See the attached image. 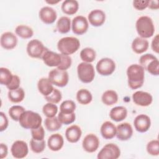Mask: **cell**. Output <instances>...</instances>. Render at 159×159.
<instances>
[{
    "mask_svg": "<svg viewBox=\"0 0 159 159\" xmlns=\"http://www.w3.org/2000/svg\"><path fill=\"white\" fill-rule=\"evenodd\" d=\"M81 135V129L77 125H72L68 127L65 131V137L70 143H76L78 142Z\"/></svg>",
    "mask_w": 159,
    "mask_h": 159,
    "instance_id": "22",
    "label": "cell"
},
{
    "mask_svg": "<svg viewBox=\"0 0 159 159\" xmlns=\"http://www.w3.org/2000/svg\"><path fill=\"white\" fill-rule=\"evenodd\" d=\"M48 50L42 42L37 39L30 40L27 45V54L34 58H42L44 53Z\"/></svg>",
    "mask_w": 159,
    "mask_h": 159,
    "instance_id": "8",
    "label": "cell"
},
{
    "mask_svg": "<svg viewBox=\"0 0 159 159\" xmlns=\"http://www.w3.org/2000/svg\"><path fill=\"white\" fill-rule=\"evenodd\" d=\"M0 116H1L0 131L2 132L7 128L8 124H9V121H8V119H7L6 115L3 112H0Z\"/></svg>",
    "mask_w": 159,
    "mask_h": 159,
    "instance_id": "47",
    "label": "cell"
},
{
    "mask_svg": "<svg viewBox=\"0 0 159 159\" xmlns=\"http://www.w3.org/2000/svg\"><path fill=\"white\" fill-rule=\"evenodd\" d=\"M148 7L151 9H158L159 8L158 1H150Z\"/></svg>",
    "mask_w": 159,
    "mask_h": 159,
    "instance_id": "50",
    "label": "cell"
},
{
    "mask_svg": "<svg viewBox=\"0 0 159 159\" xmlns=\"http://www.w3.org/2000/svg\"><path fill=\"white\" fill-rule=\"evenodd\" d=\"M148 48V42L145 39L137 37L132 41V49L135 53H143L147 50Z\"/></svg>",
    "mask_w": 159,
    "mask_h": 159,
    "instance_id": "24",
    "label": "cell"
},
{
    "mask_svg": "<svg viewBox=\"0 0 159 159\" xmlns=\"http://www.w3.org/2000/svg\"><path fill=\"white\" fill-rule=\"evenodd\" d=\"M132 99L134 102L137 106L146 107L150 106L152 101V96L145 91H137L132 94Z\"/></svg>",
    "mask_w": 159,
    "mask_h": 159,
    "instance_id": "15",
    "label": "cell"
},
{
    "mask_svg": "<svg viewBox=\"0 0 159 159\" xmlns=\"http://www.w3.org/2000/svg\"><path fill=\"white\" fill-rule=\"evenodd\" d=\"M57 29L61 34L68 33L71 29V20L69 17L66 16L61 17L57 22Z\"/></svg>",
    "mask_w": 159,
    "mask_h": 159,
    "instance_id": "30",
    "label": "cell"
},
{
    "mask_svg": "<svg viewBox=\"0 0 159 159\" xmlns=\"http://www.w3.org/2000/svg\"><path fill=\"white\" fill-rule=\"evenodd\" d=\"M80 47V40L75 37H63L57 43V48L61 54L68 56L75 53Z\"/></svg>",
    "mask_w": 159,
    "mask_h": 159,
    "instance_id": "4",
    "label": "cell"
},
{
    "mask_svg": "<svg viewBox=\"0 0 159 159\" xmlns=\"http://www.w3.org/2000/svg\"><path fill=\"white\" fill-rule=\"evenodd\" d=\"M147 151L148 154L152 156L159 155V142L158 140H152L147 145Z\"/></svg>",
    "mask_w": 159,
    "mask_h": 159,
    "instance_id": "42",
    "label": "cell"
},
{
    "mask_svg": "<svg viewBox=\"0 0 159 159\" xmlns=\"http://www.w3.org/2000/svg\"><path fill=\"white\" fill-rule=\"evenodd\" d=\"M102 102L106 106H112L118 101V94L114 90H107L101 96Z\"/></svg>",
    "mask_w": 159,
    "mask_h": 159,
    "instance_id": "28",
    "label": "cell"
},
{
    "mask_svg": "<svg viewBox=\"0 0 159 159\" xmlns=\"http://www.w3.org/2000/svg\"><path fill=\"white\" fill-rule=\"evenodd\" d=\"M100 132L102 137L105 139H112L116 136V127L112 122L106 121L102 124Z\"/></svg>",
    "mask_w": 159,
    "mask_h": 159,
    "instance_id": "23",
    "label": "cell"
},
{
    "mask_svg": "<svg viewBox=\"0 0 159 159\" xmlns=\"http://www.w3.org/2000/svg\"><path fill=\"white\" fill-rule=\"evenodd\" d=\"M13 76L8 68L4 67L0 68V83L1 84L7 86L12 81Z\"/></svg>",
    "mask_w": 159,
    "mask_h": 159,
    "instance_id": "35",
    "label": "cell"
},
{
    "mask_svg": "<svg viewBox=\"0 0 159 159\" xmlns=\"http://www.w3.org/2000/svg\"><path fill=\"white\" fill-rule=\"evenodd\" d=\"M1 45L6 50H12L17 44V38L12 32H6L1 36Z\"/></svg>",
    "mask_w": 159,
    "mask_h": 159,
    "instance_id": "19",
    "label": "cell"
},
{
    "mask_svg": "<svg viewBox=\"0 0 159 159\" xmlns=\"http://www.w3.org/2000/svg\"><path fill=\"white\" fill-rule=\"evenodd\" d=\"M88 18L91 25L94 27H99L104 23L106 14L101 9H94L89 12Z\"/></svg>",
    "mask_w": 159,
    "mask_h": 159,
    "instance_id": "20",
    "label": "cell"
},
{
    "mask_svg": "<svg viewBox=\"0 0 159 159\" xmlns=\"http://www.w3.org/2000/svg\"><path fill=\"white\" fill-rule=\"evenodd\" d=\"M60 109L61 112L73 113L76 109V104L72 100H65L60 104Z\"/></svg>",
    "mask_w": 159,
    "mask_h": 159,
    "instance_id": "40",
    "label": "cell"
},
{
    "mask_svg": "<svg viewBox=\"0 0 159 159\" xmlns=\"http://www.w3.org/2000/svg\"><path fill=\"white\" fill-rule=\"evenodd\" d=\"M20 83V80L19 77L16 75H14L12 81L7 86H6V87L9 90H14L19 88Z\"/></svg>",
    "mask_w": 159,
    "mask_h": 159,
    "instance_id": "45",
    "label": "cell"
},
{
    "mask_svg": "<svg viewBox=\"0 0 159 159\" xmlns=\"http://www.w3.org/2000/svg\"><path fill=\"white\" fill-rule=\"evenodd\" d=\"M96 53L94 49L89 47H86L81 50L80 52V58L86 63H91L96 58Z\"/></svg>",
    "mask_w": 159,
    "mask_h": 159,
    "instance_id": "34",
    "label": "cell"
},
{
    "mask_svg": "<svg viewBox=\"0 0 159 159\" xmlns=\"http://www.w3.org/2000/svg\"><path fill=\"white\" fill-rule=\"evenodd\" d=\"M42 119L40 115L32 111H25L21 115L19 122L25 129H33L41 125Z\"/></svg>",
    "mask_w": 159,
    "mask_h": 159,
    "instance_id": "3",
    "label": "cell"
},
{
    "mask_svg": "<svg viewBox=\"0 0 159 159\" xmlns=\"http://www.w3.org/2000/svg\"><path fill=\"white\" fill-rule=\"evenodd\" d=\"M58 119L62 124L68 125L72 124L76 119L75 112L73 113H64L60 112L58 115Z\"/></svg>",
    "mask_w": 159,
    "mask_h": 159,
    "instance_id": "39",
    "label": "cell"
},
{
    "mask_svg": "<svg viewBox=\"0 0 159 159\" xmlns=\"http://www.w3.org/2000/svg\"><path fill=\"white\" fill-rule=\"evenodd\" d=\"M62 98L61 93L58 89L54 88L53 91L48 96H45V99L48 102L53 104L58 103Z\"/></svg>",
    "mask_w": 159,
    "mask_h": 159,
    "instance_id": "41",
    "label": "cell"
},
{
    "mask_svg": "<svg viewBox=\"0 0 159 159\" xmlns=\"http://www.w3.org/2000/svg\"><path fill=\"white\" fill-rule=\"evenodd\" d=\"M99 145V140L94 134H89L83 140L82 146L84 151L93 153L97 150Z\"/></svg>",
    "mask_w": 159,
    "mask_h": 159,
    "instance_id": "13",
    "label": "cell"
},
{
    "mask_svg": "<svg viewBox=\"0 0 159 159\" xmlns=\"http://www.w3.org/2000/svg\"><path fill=\"white\" fill-rule=\"evenodd\" d=\"M11 152L12 155L16 158H25L29 152L28 145L23 140H16L12 143Z\"/></svg>",
    "mask_w": 159,
    "mask_h": 159,
    "instance_id": "12",
    "label": "cell"
},
{
    "mask_svg": "<svg viewBox=\"0 0 159 159\" xmlns=\"http://www.w3.org/2000/svg\"><path fill=\"white\" fill-rule=\"evenodd\" d=\"M16 34L22 39H27L31 38L34 35L32 29L26 25H19L15 29Z\"/></svg>",
    "mask_w": 159,
    "mask_h": 159,
    "instance_id": "32",
    "label": "cell"
},
{
    "mask_svg": "<svg viewBox=\"0 0 159 159\" xmlns=\"http://www.w3.org/2000/svg\"><path fill=\"white\" fill-rule=\"evenodd\" d=\"M64 144L63 136L60 134H54L51 135L47 141V145L49 149L53 152H57L61 150Z\"/></svg>",
    "mask_w": 159,
    "mask_h": 159,
    "instance_id": "21",
    "label": "cell"
},
{
    "mask_svg": "<svg viewBox=\"0 0 159 159\" xmlns=\"http://www.w3.org/2000/svg\"><path fill=\"white\" fill-rule=\"evenodd\" d=\"M7 96L12 102L19 103L24 99L25 93L22 88H19L14 90H9Z\"/></svg>",
    "mask_w": 159,
    "mask_h": 159,
    "instance_id": "31",
    "label": "cell"
},
{
    "mask_svg": "<svg viewBox=\"0 0 159 159\" xmlns=\"http://www.w3.org/2000/svg\"><path fill=\"white\" fill-rule=\"evenodd\" d=\"M135 27L140 37L147 39L152 37L155 32V26L152 19L147 16H143L137 19Z\"/></svg>",
    "mask_w": 159,
    "mask_h": 159,
    "instance_id": "2",
    "label": "cell"
},
{
    "mask_svg": "<svg viewBox=\"0 0 159 159\" xmlns=\"http://www.w3.org/2000/svg\"><path fill=\"white\" fill-rule=\"evenodd\" d=\"M134 125L137 132L143 133L148 130L151 126L150 118L146 114H139L135 117Z\"/></svg>",
    "mask_w": 159,
    "mask_h": 159,
    "instance_id": "16",
    "label": "cell"
},
{
    "mask_svg": "<svg viewBox=\"0 0 159 159\" xmlns=\"http://www.w3.org/2000/svg\"><path fill=\"white\" fill-rule=\"evenodd\" d=\"M98 73L102 76L112 75L116 70L115 62L109 58H103L99 60L96 66Z\"/></svg>",
    "mask_w": 159,
    "mask_h": 159,
    "instance_id": "10",
    "label": "cell"
},
{
    "mask_svg": "<svg viewBox=\"0 0 159 159\" xmlns=\"http://www.w3.org/2000/svg\"><path fill=\"white\" fill-rule=\"evenodd\" d=\"M61 61L60 65L57 66V68L61 70L66 71V70H68L71 65V63H72L71 58L68 55H65L63 54H61Z\"/></svg>",
    "mask_w": 159,
    "mask_h": 159,
    "instance_id": "43",
    "label": "cell"
},
{
    "mask_svg": "<svg viewBox=\"0 0 159 159\" xmlns=\"http://www.w3.org/2000/svg\"><path fill=\"white\" fill-rule=\"evenodd\" d=\"M42 59L47 66L50 67H57L61 63V54L48 50L44 53Z\"/></svg>",
    "mask_w": 159,
    "mask_h": 159,
    "instance_id": "17",
    "label": "cell"
},
{
    "mask_svg": "<svg viewBox=\"0 0 159 159\" xmlns=\"http://www.w3.org/2000/svg\"><path fill=\"white\" fill-rule=\"evenodd\" d=\"M140 65L151 75L158 76L159 75V61L158 58L151 53H146L139 58Z\"/></svg>",
    "mask_w": 159,
    "mask_h": 159,
    "instance_id": "5",
    "label": "cell"
},
{
    "mask_svg": "<svg viewBox=\"0 0 159 159\" xmlns=\"http://www.w3.org/2000/svg\"><path fill=\"white\" fill-rule=\"evenodd\" d=\"M88 26L89 25L87 19L83 16H77L72 20V31L76 35H83L86 33L88 29Z\"/></svg>",
    "mask_w": 159,
    "mask_h": 159,
    "instance_id": "11",
    "label": "cell"
},
{
    "mask_svg": "<svg viewBox=\"0 0 159 159\" xmlns=\"http://www.w3.org/2000/svg\"><path fill=\"white\" fill-rule=\"evenodd\" d=\"M120 155L119 147L112 143L104 145L98 154V159H117Z\"/></svg>",
    "mask_w": 159,
    "mask_h": 159,
    "instance_id": "9",
    "label": "cell"
},
{
    "mask_svg": "<svg viewBox=\"0 0 159 159\" xmlns=\"http://www.w3.org/2000/svg\"><path fill=\"white\" fill-rule=\"evenodd\" d=\"M76 99L80 104L86 105L91 102L93 96L91 92L88 89H81L76 93Z\"/></svg>",
    "mask_w": 159,
    "mask_h": 159,
    "instance_id": "29",
    "label": "cell"
},
{
    "mask_svg": "<svg viewBox=\"0 0 159 159\" xmlns=\"http://www.w3.org/2000/svg\"><path fill=\"white\" fill-rule=\"evenodd\" d=\"M7 153H8L7 146L4 143H1L0 144V158L1 159L6 158L7 155Z\"/></svg>",
    "mask_w": 159,
    "mask_h": 159,
    "instance_id": "49",
    "label": "cell"
},
{
    "mask_svg": "<svg viewBox=\"0 0 159 159\" xmlns=\"http://www.w3.org/2000/svg\"><path fill=\"white\" fill-rule=\"evenodd\" d=\"M159 38H158V34H157L154 38L153 39L152 41V49L153 50V52H155L157 53H158L159 52Z\"/></svg>",
    "mask_w": 159,
    "mask_h": 159,
    "instance_id": "48",
    "label": "cell"
},
{
    "mask_svg": "<svg viewBox=\"0 0 159 159\" xmlns=\"http://www.w3.org/2000/svg\"><path fill=\"white\" fill-rule=\"evenodd\" d=\"M39 17L40 20L46 24H53L57 17L56 11L51 7L44 6L39 11Z\"/></svg>",
    "mask_w": 159,
    "mask_h": 159,
    "instance_id": "18",
    "label": "cell"
},
{
    "mask_svg": "<svg viewBox=\"0 0 159 159\" xmlns=\"http://www.w3.org/2000/svg\"><path fill=\"white\" fill-rule=\"evenodd\" d=\"M44 124L47 129L51 132L59 130L62 125V124L58 120V117L56 116L53 117H47L45 119Z\"/></svg>",
    "mask_w": 159,
    "mask_h": 159,
    "instance_id": "33",
    "label": "cell"
},
{
    "mask_svg": "<svg viewBox=\"0 0 159 159\" xmlns=\"http://www.w3.org/2000/svg\"><path fill=\"white\" fill-rule=\"evenodd\" d=\"M133 134L132 125L128 122H124L116 127V135L119 140L126 141L130 139Z\"/></svg>",
    "mask_w": 159,
    "mask_h": 159,
    "instance_id": "14",
    "label": "cell"
},
{
    "mask_svg": "<svg viewBox=\"0 0 159 159\" xmlns=\"http://www.w3.org/2000/svg\"><path fill=\"white\" fill-rule=\"evenodd\" d=\"M37 88L39 92L44 96L50 94L54 89L53 84L50 80L47 78H42L39 80Z\"/></svg>",
    "mask_w": 159,
    "mask_h": 159,
    "instance_id": "25",
    "label": "cell"
},
{
    "mask_svg": "<svg viewBox=\"0 0 159 159\" xmlns=\"http://www.w3.org/2000/svg\"><path fill=\"white\" fill-rule=\"evenodd\" d=\"M60 1V0H58V1H54V0H52V1H46V2L50 4H55L58 2H59Z\"/></svg>",
    "mask_w": 159,
    "mask_h": 159,
    "instance_id": "51",
    "label": "cell"
},
{
    "mask_svg": "<svg viewBox=\"0 0 159 159\" xmlns=\"http://www.w3.org/2000/svg\"><path fill=\"white\" fill-rule=\"evenodd\" d=\"M127 116V110L124 106L113 107L109 112L111 119L116 122H120L125 119Z\"/></svg>",
    "mask_w": 159,
    "mask_h": 159,
    "instance_id": "26",
    "label": "cell"
},
{
    "mask_svg": "<svg viewBox=\"0 0 159 159\" xmlns=\"http://www.w3.org/2000/svg\"><path fill=\"white\" fill-rule=\"evenodd\" d=\"M24 111L25 109L22 106L15 105L9 108L8 113L12 120L15 121H19L21 115Z\"/></svg>",
    "mask_w": 159,
    "mask_h": 159,
    "instance_id": "37",
    "label": "cell"
},
{
    "mask_svg": "<svg viewBox=\"0 0 159 159\" xmlns=\"http://www.w3.org/2000/svg\"><path fill=\"white\" fill-rule=\"evenodd\" d=\"M77 74L81 82L89 83L93 81L95 76L94 66L90 63L81 62L77 66Z\"/></svg>",
    "mask_w": 159,
    "mask_h": 159,
    "instance_id": "6",
    "label": "cell"
},
{
    "mask_svg": "<svg viewBox=\"0 0 159 159\" xmlns=\"http://www.w3.org/2000/svg\"><path fill=\"white\" fill-rule=\"evenodd\" d=\"M61 11L67 15H73L79 8V4L75 0H65L61 4Z\"/></svg>",
    "mask_w": 159,
    "mask_h": 159,
    "instance_id": "27",
    "label": "cell"
},
{
    "mask_svg": "<svg viewBox=\"0 0 159 159\" xmlns=\"http://www.w3.org/2000/svg\"><path fill=\"white\" fill-rule=\"evenodd\" d=\"M150 1H134L133 6L139 11H142L148 7Z\"/></svg>",
    "mask_w": 159,
    "mask_h": 159,
    "instance_id": "46",
    "label": "cell"
},
{
    "mask_svg": "<svg viewBox=\"0 0 159 159\" xmlns=\"http://www.w3.org/2000/svg\"><path fill=\"white\" fill-rule=\"evenodd\" d=\"M42 112L47 117H53L58 112V107L55 104L47 102L43 106Z\"/></svg>",
    "mask_w": 159,
    "mask_h": 159,
    "instance_id": "38",
    "label": "cell"
},
{
    "mask_svg": "<svg viewBox=\"0 0 159 159\" xmlns=\"http://www.w3.org/2000/svg\"><path fill=\"white\" fill-rule=\"evenodd\" d=\"M48 78L53 84L58 87H64L68 83L69 76L66 71L55 68L49 72Z\"/></svg>",
    "mask_w": 159,
    "mask_h": 159,
    "instance_id": "7",
    "label": "cell"
},
{
    "mask_svg": "<svg viewBox=\"0 0 159 159\" xmlns=\"http://www.w3.org/2000/svg\"><path fill=\"white\" fill-rule=\"evenodd\" d=\"M32 137L37 140H42L45 137V130L43 127L40 125V127L31 129Z\"/></svg>",
    "mask_w": 159,
    "mask_h": 159,
    "instance_id": "44",
    "label": "cell"
},
{
    "mask_svg": "<svg viewBox=\"0 0 159 159\" xmlns=\"http://www.w3.org/2000/svg\"><path fill=\"white\" fill-rule=\"evenodd\" d=\"M30 146L31 150L35 153H42L45 148V141L43 140H37L33 138L30 141Z\"/></svg>",
    "mask_w": 159,
    "mask_h": 159,
    "instance_id": "36",
    "label": "cell"
},
{
    "mask_svg": "<svg viewBox=\"0 0 159 159\" xmlns=\"http://www.w3.org/2000/svg\"><path fill=\"white\" fill-rule=\"evenodd\" d=\"M129 86L132 89H136L142 86L144 83L145 70L138 64H132L127 69Z\"/></svg>",
    "mask_w": 159,
    "mask_h": 159,
    "instance_id": "1",
    "label": "cell"
}]
</instances>
